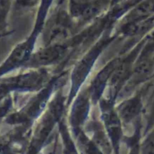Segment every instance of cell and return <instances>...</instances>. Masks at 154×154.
<instances>
[{"mask_svg":"<svg viewBox=\"0 0 154 154\" xmlns=\"http://www.w3.org/2000/svg\"><path fill=\"white\" fill-rule=\"evenodd\" d=\"M60 55V51L57 48H50L39 52L35 55V62L42 64L50 63L51 62L57 60Z\"/></svg>","mask_w":154,"mask_h":154,"instance_id":"1","label":"cell"}]
</instances>
